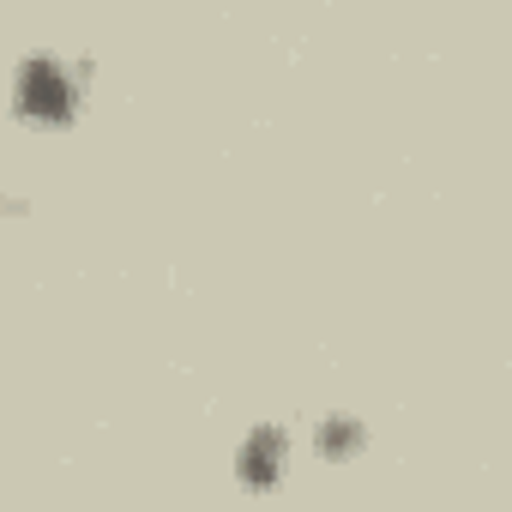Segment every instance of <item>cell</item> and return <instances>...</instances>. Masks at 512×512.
<instances>
[{
  "label": "cell",
  "mask_w": 512,
  "mask_h": 512,
  "mask_svg": "<svg viewBox=\"0 0 512 512\" xmlns=\"http://www.w3.org/2000/svg\"><path fill=\"white\" fill-rule=\"evenodd\" d=\"M73 73L67 67H55V61H31L25 67V79H19V103L37 115V121H67V109H73Z\"/></svg>",
  "instance_id": "cell-1"
},
{
  "label": "cell",
  "mask_w": 512,
  "mask_h": 512,
  "mask_svg": "<svg viewBox=\"0 0 512 512\" xmlns=\"http://www.w3.org/2000/svg\"><path fill=\"white\" fill-rule=\"evenodd\" d=\"M284 458H290L284 428H253V440L241 446V482L247 488H272L284 476Z\"/></svg>",
  "instance_id": "cell-2"
},
{
  "label": "cell",
  "mask_w": 512,
  "mask_h": 512,
  "mask_svg": "<svg viewBox=\"0 0 512 512\" xmlns=\"http://www.w3.org/2000/svg\"><path fill=\"white\" fill-rule=\"evenodd\" d=\"M356 446H362V428H356V422H326V428H320V452H326V458H344V452H356Z\"/></svg>",
  "instance_id": "cell-3"
}]
</instances>
